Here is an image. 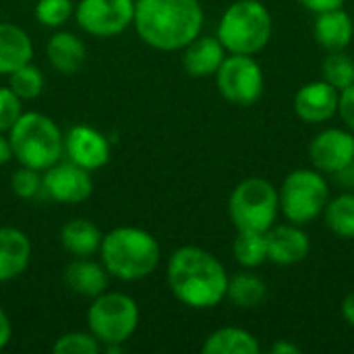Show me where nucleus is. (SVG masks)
<instances>
[{"instance_id":"f257e3e1","label":"nucleus","mask_w":354,"mask_h":354,"mask_svg":"<svg viewBox=\"0 0 354 354\" xmlns=\"http://www.w3.org/2000/svg\"><path fill=\"white\" fill-rule=\"evenodd\" d=\"M228 274L209 251L193 245L176 249L166 266V282L174 299L191 309H214L226 299Z\"/></svg>"},{"instance_id":"f03ea898","label":"nucleus","mask_w":354,"mask_h":354,"mask_svg":"<svg viewBox=\"0 0 354 354\" xmlns=\"http://www.w3.org/2000/svg\"><path fill=\"white\" fill-rule=\"evenodd\" d=\"M203 19L199 0H135V31L153 50H183L201 35Z\"/></svg>"},{"instance_id":"7ed1b4c3","label":"nucleus","mask_w":354,"mask_h":354,"mask_svg":"<svg viewBox=\"0 0 354 354\" xmlns=\"http://www.w3.org/2000/svg\"><path fill=\"white\" fill-rule=\"evenodd\" d=\"M100 257L112 278L120 282H137L158 270L162 249L151 232L135 226H118L104 234Z\"/></svg>"},{"instance_id":"20e7f679","label":"nucleus","mask_w":354,"mask_h":354,"mask_svg":"<svg viewBox=\"0 0 354 354\" xmlns=\"http://www.w3.org/2000/svg\"><path fill=\"white\" fill-rule=\"evenodd\" d=\"M12 158L37 172L48 170L64 156V135L58 124L41 112H23L8 131Z\"/></svg>"},{"instance_id":"39448f33","label":"nucleus","mask_w":354,"mask_h":354,"mask_svg":"<svg viewBox=\"0 0 354 354\" xmlns=\"http://www.w3.org/2000/svg\"><path fill=\"white\" fill-rule=\"evenodd\" d=\"M274 19L261 0L232 2L218 23V39L228 54H259L272 39Z\"/></svg>"},{"instance_id":"423d86ee","label":"nucleus","mask_w":354,"mask_h":354,"mask_svg":"<svg viewBox=\"0 0 354 354\" xmlns=\"http://www.w3.org/2000/svg\"><path fill=\"white\" fill-rule=\"evenodd\" d=\"M280 214L278 189L266 178H245L228 199V216L236 230L268 232Z\"/></svg>"},{"instance_id":"0eeeda50","label":"nucleus","mask_w":354,"mask_h":354,"mask_svg":"<svg viewBox=\"0 0 354 354\" xmlns=\"http://www.w3.org/2000/svg\"><path fill=\"white\" fill-rule=\"evenodd\" d=\"M87 328L104 346L127 344L139 328V305L124 292H102L91 299Z\"/></svg>"},{"instance_id":"6e6552de","label":"nucleus","mask_w":354,"mask_h":354,"mask_svg":"<svg viewBox=\"0 0 354 354\" xmlns=\"http://www.w3.org/2000/svg\"><path fill=\"white\" fill-rule=\"evenodd\" d=\"M280 212L292 224L305 226L317 220L324 214V207L330 199V185L326 174L315 168L292 170L282 187L278 189Z\"/></svg>"},{"instance_id":"1a4fd4ad","label":"nucleus","mask_w":354,"mask_h":354,"mask_svg":"<svg viewBox=\"0 0 354 354\" xmlns=\"http://www.w3.org/2000/svg\"><path fill=\"white\" fill-rule=\"evenodd\" d=\"M214 77L220 95L234 106H253L263 95V68L253 56L226 54Z\"/></svg>"},{"instance_id":"9d476101","label":"nucleus","mask_w":354,"mask_h":354,"mask_svg":"<svg viewBox=\"0 0 354 354\" xmlns=\"http://www.w3.org/2000/svg\"><path fill=\"white\" fill-rule=\"evenodd\" d=\"M135 0H79L77 25L93 37H114L133 25Z\"/></svg>"},{"instance_id":"9b49d317","label":"nucleus","mask_w":354,"mask_h":354,"mask_svg":"<svg viewBox=\"0 0 354 354\" xmlns=\"http://www.w3.org/2000/svg\"><path fill=\"white\" fill-rule=\"evenodd\" d=\"M309 158L322 174H340L354 164V135L348 129L330 127L309 143Z\"/></svg>"},{"instance_id":"f8f14e48","label":"nucleus","mask_w":354,"mask_h":354,"mask_svg":"<svg viewBox=\"0 0 354 354\" xmlns=\"http://www.w3.org/2000/svg\"><path fill=\"white\" fill-rule=\"evenodd\" d=\"M41 191L56 203H81L93 193V180L89 170L58 160L41 172Z\"/></svg>"},{"instance_id":"ddd939ff","label":"nucleus","mask_w":354,"mask_h":354,"mask_svg":"<svg viewBox=\"0 0 354 354\" xmlns=\"http://www.w3.org/2000/svg\"><path fill=\"white\" fill-rule=\"evenodd\" d=\"M110 153H112L110 141L106 139L104 133H100L93 127L75 124L64 135V156L73 164L89 172L104 168L110 162Z\"/></svg>"},{"instance_id":"4468645a","label":"nucleus","mask_w":354,"mask_h":354,"mask_svg":"<svg viewBox=\"0 0 354 354\" xmlns=\"http://www.w3.org/2000/svg\"><path fill=\"white\" fill-rule=\"evenodd\" d=\"M340 91L332 87L328 81H311L305 83L295 95V112L301 120L319 124L328 122L338 114Z\"/></svg>"},{"instance_id":"2eb2a0df","label":"nucleus","mask_w":354,"mask_h":354,"mask_svg":"<svg viewBox=\"0 0 354 354\" xmlns=\"http://www.w3.org/2000/svg\"><path fill=\"white\" fill-rule=\"evenodd\" d=\"M268 259L278 266H295L307 259L311 251L309 234L299 224H274L266 232Z\"/></svg>"},{"instance_id":"dca6fc26","label":"nucleus","mask_w":354,"mask_h":354,"mask_svg":"<svg viewBox=\"0 0 354 354\" xmlns=\"http://www.w3.org/2000/svg\"><path fill=\"white\" fill-rule=\"evenodd\" d=\"M226 48L214 35H197L183 48V66L195 79L214 77L226 58Z\"/></svg>"},{"instance_id":"f3484780","label":"nucleus","mask_w":354,"mask_h":354,"mask_svg":"<svg viewBox=\"0 0 354 354\" xmlns=\"http://www.w3.org/2000/svg\"><path fill=\"white\" fill-rule=\"evenodd\" d=\"M62 280L71 292L85 299H95L108 290L110 274L102 263L91 261V257H75V261L64 268Z\"/></svg>"},{"instance_id":"a211bd4d","label":"nucleus","mask_w":354,"mask_h":354,"mask_svg":"<svg viewBox=\"0 0 354 354\" xmlns=\"http://www.w3.org/2000/svg\"><path fill=\"white\" fill-rule=\"evenodd\" d=\"M29 236L12 226L0 228V282L19 278L31 263Z\"/></svg>"},{"instance_id":"6ab92c4d","label":"nucleus","mask_w":354,"mask_h":354,"mask_svg":"<svg viewBox=\"0 0 354 354\" xmlns=\"http://www.w3.org/2000/svg\"><path fill=\"white\" fill-rule=\"evenodd\" d=\"M313 37L328 52L346 50L354 37L353 17L344 8H334L315 15Z\"/></svg>"},{"instance_id":"aec40b11","label":"nucleus","mask_w":354,"mask_h":354,"mask_svg":"<svg viewBox=\"0 0 354 354\" xmlns=\"http://www.w3.org/2000/svg\"><path fill=\"white\" fill-rule=\"evenodd\" d=\"M46 54L50 64L62 73V75H75L87 58V48L83 39L71 31H56L48 44H46Z\"/></svg>"},{"instance_id":"412c9836","label":"nucleus","mask_w":354,"mask_h":354,"mask_svg":"<svg viewBox=\"0 0 354 354\" xmlns=\"http://www.w3.org/2000/svg\"><path fill=\"white\" fill-rule=\"evenodd\" d=\"M31 58L33 41L27 31L15 23H0V75H10Z\"/></svg>"},{"instance_id":"4be33fe9","label":"nucleus","mask_w":354,"mask_h":354,"mask_svg":"<svg viewBox=\"0 0 354 354\" xmlns=\"http://www.w3.org/2000/svg\"><path fill=\"white\" fill-rule=\"evenodd\" d=\"M102 239V230L91 220L75 218L60 228V245L73 257H93L100 253Z\"/></svg>"},{"instance_id":"5701e85b","label":"nucleus","mask_w":354,"mask_h":354,"mask_svg":"<svg viewBox=\"0 0 354 354\" xmlns=\"http://www.w3.org/2000/svg\"><path fill=\"white\" fill-rule=\"evenodd\" d=\"M203 354H257L259 353V342L257 338L243 330V328H220L212 332L203 346Z\"/></svg>"},{"instance_id":"b1692460","label":"nucleus","mask_w":354,"mask_h":354,"mask_svg":"<svg viewBox=\"0 0 354 354\" xmlns=\"http://www.w3.org/2000/svg\"><path fill=\"white\" fill-rule=\"evenodd\" d=\"M268 297L266 282L251 272H239L232 278H228L226 299L239 307V309H255L259 307Z\"/></svg>"},{"instance_id":"393cba45","label":"nucleus","mask_w":354,"mask_h":354,"mask_svg":"<svg viewBox=\"0 0 354 354\" xmlns=\"http://www.w3.org/2000/svg\"><path fill=\"white\" fill-rule=\"evenodd\" d=\"M326 226L342 239H354V193H340L324 207Z\"/></svg>"},{"instance_id":"a878e982","label":"nucleus","mask_w":354,"mask_h":354,"mask_svg":"<svg viewBox=\"0 0 354 354\" xmlns=\"http://www.w3.org/2000/svg\"><path fill=\"white\" fill-rule=\"evenodd\" d=\"M232 255L239 266L253 270L268 261V241L266 232L236 230V239L232 243Z\"/></svg>"},{"instance_id":"bb28decb","label":"nucleus","mask_w":354,"mask_h":354,"mask_svg":"<svg viewBox=\"0 0 354 354\" xmlns=\"http://www.w3.org/2000/svg\"><path fill=\"white\" fill-rule=\"evenodd\" d=\"M322 79L328 81L338 91L351 87L354 83V60L344 52H328L322 62Z\"/></svg>"},{"instance_id":"cd10ccee","label":"nucleus","mask_w":354,"mask_h":354,"mask_svg":"<svg viewBox=\"0 0 354 354\" xmlns=\"http://www.w3.org/2000/svg\"><path fill=\"white\" fill-rule=\"evenodd\" d=\"M44 83H46L44 73H41L35 64H31V62L19 66L17 71H12V73L8 75V87H10L23 102L39 97V93H41V89H44Z\"/></svg>"},{"instance_id":"c85d7f7f","label":"nucleus","mask_w":354,"mask_h":354,"mask_svg":"<svg viewBox=\"0 0 354 354\" xmlns=\"http://www.w3.org/2000/svg\"><path fill=\"white\" fill-rule=\"evenodd\" d=\"M71 17H75L73 0H37V4H35V19L44 27L58 29Z\"/></svg>"},{"instance_id":"c756f323","label":"nucleus","mask_w":354,"mask_h":354,"mask_svg":"<svg viewBox=\"0 0 354 354\" xmlns=\"http://www.w3.org/2000/svg\"><path fill=\"white\" fill-rule=\"evenodd\" d=\"M52 351L54 354H97L102 344L91 332H68L54 342Z\"/></svg>"},{"instance_id":"7c9ffc66","label":"nucleus","mask_w":354,"mask_h":354,"mask_svg":"<svg viewBox=\"0 0 354 354\" xmlns=\"http://www.w3.org/2000/svg\"><path fill=\"white\" fill-rule=\"evenodd\" d=\"M10 189L19 199H33L41 191V174L33 168L21 166L10 176Z\"/></svg>"},{"instance_id":"2f4dec72","label":"nucleus","mask_w":354,"mask_h":354,"mask_svg":"<svg viewBox=\"0 0 354 354\" xmlns=\"http://www.w3.org/2000/svg\"><path fill=\"white\" fill-rule=\"evenodd\" d=\"M21 114L23 100L10 87H0V133H8Z\"/></svg>"},{"instance_id":"473e14b6","label":"nucleus","mask_w":354,"mask_h":354,"mask_svg":"<svg viewBox=\"0 0 354 354\" xmlns=\"http://www.w3.org/2000/svg\"><path fill=\"white\" fill-rule=\"evenodd\" d=\"M338 114L346 129L354 135V83L351 87L340 91V102H338Z\"/></svg>"},{"instance_id":"72a5a7b5","label":"nucleus","mask_w":354,"mask_h":354,"mask_svg":"<svg viewBox=\"0 0 354 354\" xmlns=\"http://www.w3.org/2000/svg\"><path fill=\"white\" fill-rule=\"evenodd\" d=\"M346 0H299V4L315 15L326 12V10H334V8H342Z\"/></svg>"},{"instance_id":"f704fd0d","label":"nucleus","mask_w":354,"mask_h":354,"mask_svg":"<svg viewBox=\"0 0 354 354\" xmlns=\"http://www.w3.org/2000/svg\"><path fill=\"white\" fill-rule=\"evenodd\" d=\"M12 338V326H10V319L8 315L0 309V351H4L8 346Z\"/></svg>"},{"instance_id":"c9c22d12","label":"nucleus","mask_w":354,"mask_h":354,"mask_svg":"<svg viewBox=\"0 0 354 354\" xmlns=\"http://www.w3.org/2000/svg\"><path fill=\"white\" fill-rule=\"evenodd\" d=\"M270 353L272 354H301V348L288 340H278L270 346Z\"/></svg>"},{"instance_id":"e433bc0d","label":"nucleus","mask_w":354,"mask_h":354,"mask_svg":"<svg viewBox=\"0 0 354 354\" xmlns=\"http://www.w3.org/2000/svg\"><path fill=\"white\" fill-rule=\"evenodd\" d=\"M12 160V147L8 137H4V133H0V166L8 164Z\"/></svg>"},{"instance_id":"4c0bfd02","label":"nucleus","mask_w":354,"mask_h":354,"mask_svg":"<svg viewBox=\"0 0 354 354\" xmlns=\"http://www.w3.org/2000/svg\"><path fill=\"white\" fill-rule=\"evenodd\" d=\"M342 317L346 319L348 326H353L354 328V292H351V295L344 299V303H342Z\"/></svg>"},{"instance_id":"58836bf2","label":"nucleus","mask_w":354,"mask_h":354,"mask_svg":"<svg viewBox=\"0 0 354 354\" xmlns=\"http://www.w3.org/2000/svg\"><path fill=\"white\" fill-rule=\"evenodd\" d=\"M353 172H354V164H353Z\"/></svg>"}]
</instances>
